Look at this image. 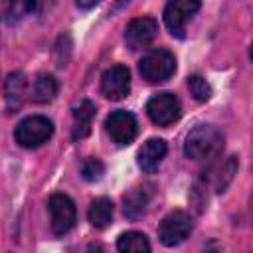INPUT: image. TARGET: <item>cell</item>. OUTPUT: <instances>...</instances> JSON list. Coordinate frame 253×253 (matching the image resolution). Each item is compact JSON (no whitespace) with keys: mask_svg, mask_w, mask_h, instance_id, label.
Masks as SVG:
<instances>
[{"mask_svg":"<svg viewBox=\"0 0 253 253\" xmlns=\"http://www.w3.org/2000/svg\"><path fill=\"white\" fill-rule=\"evenodd\" d=\"M93 117H95V105L89 99H83L73 109V130H71L73 140H81L91 132Z\"/></svg>","mask_w":253,"mask_h":253,"instance_id":"13","label":"cell"},{"mask_svg":"<svg viewBox=\"0 0 253 253\" xmlns=\"http://www.w3.org/2000/svg\"><path fill=\"white\" fill-rule=\"evenodd\" d=\"M130 91V71L125 65L109 67L101 77V93L111 101H121Z\"/></svg>","mask_w":253,"mask_h":253,"instance_id":"9","label":"cell"},{"mask_svg":"<svg viewBox=\"0 0 253 253\" xmlns=\"http://www.w3.org/2000/svg\"><path fill=\"white\" fill-rule=\"evenodd\" d=\"M202 253H223V249H221V245H219V243L210 241V243L204 247V251H202Z\"/></svg>","mask_w":253,"mask_h":253,"instance_id":"20","label":"cell"},{"mask_svg":"<svg viewBox=\"0 0 253 253\" xmlns=\"http://www.w3.org/2000/svg\"><path fill=\"white\" fill-rule=\"evenodd\" d=\"M200 10V2L196 0H172L164 8V24L170 30L174 38L186 36V24L188 20Z\"/></svg>","mask_w":253,"mask_h":253,"instance_id":"8","label":"cell"},{"mask_svg":"<svg viewBox=\"0 0 253 253\" xmlns=\"http://www.w3.org/2000/svg\"><path fill=\"white\" fill-rule=\"evenodd\" d=\"M190 231H192V217L182 210H174L162 217L158 225V239L166 247H176L190 235Z\"/></svg>","mask_w":253,"mask_h":253,"instance_id":"5","label":"cell"},{"mask_svg":"<svg viewBox=\"0 0 253 253\" xmlns=\"http://www.w3.org/2000/svg\"><path fill=\"white\" fill-rule=\"evenodd\" d=\"M138 71L148 83H164L176 71V57L168 49H152L138 61Z\"/></svg>","mask_w":253,"mask_h":253,"instance_id":"2","label":"cell"},{"mask_svg":"<svg viewBox=\"0 0 253 253\" xmlns=\"http://www.w3.org/2000/svg\"><path fill=\"white\" fill-rule=\"evenodd\" d=\"M158 34V22L150 16H142V18H134L126 30H125V42L128 45V49H142L146 47Z\"/></svg>","mask_w":253,"mask_h":253,"instance_id":"10","label":"cell"},{"mask_svg":"<svg viewBox=\"0 0 253 253\" xmlns=\"http://www.w3.org/2000/svg\"><path fill=\"white\" fill-rule=\"evenodd\" d=\"M119 253H152L150 243L140 231H126L117 239Z\"/></svg>","mask_w":253,"mask_h":253,"instance_id":"17","label":"cell"},{"mask_svg":"<svg viewBox=\"0 0 253 253\" xmlns=\"http://www.w3.org/2000/svg\"><path fill=\"white\" fill-rule=\"evenodd\" d=\"M57 79L49 73H40L34 79V87H32V99L36 103H49L55 95H57Z\"/></svg>","mask_w":253,"mask_h":253,"instance_id":"16","label":"cell"},{"mask_svg":"<svg viewBox=\"0 0 253 253\" xmlns=\"http://www.w3.org/2000/svg\"><path fill=\"white\" fill-rule=\"evenodd\" d=\"M148 200H150V192H148L146 188H132V190L123 198L125 215L130 217V219H138V217L146 211Z\"/></svg>","mask_w":253,"mask_h":253,"instance_id":"14","label":"cell"},{"mask_svg":"<svg viewBox=\"0 0 253 253\" xmlns=\"http://www.w3.org/2000/svg\"><path fill=\"white\" fill-rule=\"evenodd\" d=\"M188 87H190V91H192L196 101H208L211 97V87L202 75H192L188 79Z\"/></svg>","mask_w":253,"mask_h":253,"instance_id":"18","label":"cell"},{"mask_svg":"<svg viewBox=\"0 0 253 253\" xmlns=\"http://www.w3.org/2000/svg\"><path fill=\"white\" fill-rule=\"evenodd\" d=\"M93 6H97V0H93V2H77V8H93Z\"/></svg>","mask_w":253,"mask_h":253,"instance_id":"21","label":"cell"},{"mask_svg":"<svg viewBox=\"0 0 253 253\" xmlns=\"http://www.w3.org/2000/svg\"><path fill=\"white\" fill-rule=\"evenodd\" d=\"M182 105L174 93H156L146 103V115L156 126H168L180 119Z\"/></svg>","mask_w":253,"mask_h":253,"instance_id":"4","label":"cell"},{"mask_svg":"<svg viewBox=\"0 0 253 253\" xmlns=\"http://www.w3.org/2000/svg\"><path fill=\"white\" fill-rule=\"evenodd\" d=\"M103 174H105V166H103V162L99 158H87L83 162V166H81V176L87 182H95Z\"/></svg>","mask_w":253,"mask_h":253,"instance_id":"19","label":"cell"},{"mask_svg":"<svg viewBox=\"0 0 253 253\" xmlns=\"http://www.w3.org/2000/svg\"><path fill=\"white\" fill-rule=\"evenodd\" d=\"M87 217L93 227L103 229L113 221V202L109 198H95L89 206Z\"/></svg>","mask_w":253,"mask_h":253,"instance_id":"15","label":"cell"},{"mask_svg":"<svg viewBox=\"0 0 253 253\" xmlns=\"http://www.w3.org/2000/svg\"><path fill=\"white\" fill-rule=\"evenodd\" d=\"M105 128H107V134L111 136V140L115 144H130L136 134H138V123H136V117L128 111H113L107 121H105Z\"/></svg>","mask_w":253,"mask_h":253,"instance_id":"7","label":"cell"},{"mask_svg":"<svg viewBox=\"0 0 253 253\" xmlns=\"http://www.w3.org/2000/svg\"><path fill=\"white\" fill-rule=\"evenodd\" d=\"M223 148V134L213 125H198L194 126L184 142V154L190 160H211Z\"/></svg>","mask_w":253,"mask_h":253,"instance_id":"1","label":"cell"},{"mask_svg":"<svg viewBox=\"0 0 253 253\" xmlns=\"http://www.w3.org/2000/svg\"><path fill=\"white\" fill-rule=\"evenodd\" d=\"M51 134H53V123L42 115H32V117L22 119L14 130L16 142L24 148L42 146L43 142L51 138Z\"/></svg>","mask_w":253,"mask_h":253,"instance_id":"3","label":"cell"},{"mask_svg":"<svg viewBox=\"0 0 253 253\" xmlns=\"http://www.w3.org/2000/svg\"><path fill=\"white\" fill-rule=\"evenodd\" d=\"M4 95H6L8 113H14L22 107V103L28 95V79L22 71H14V73L8 75L6 85H4Z\"/></svg>","mask_w":253,"mask_h":253,"instance_id":"12","label":"cell"},{"mask_svg":"<svg viewBox=\"0 0 253 253\" xmlns=\"http://www.w3.org/2000/svg\"><path fill=\"white\" fill-rule=\"evenodd\" d=\"M166 150H168V146L162 138H148L140 146V150L136 154V162L146 174H154L158 170L162 158L166 156Z\"/></svg>","mask_w":253,"mask_h":253,"instance_id":"11","label":"cell"},{"mask_svg":"<svg viewBox=\"0 0 253 253\" xmlns=\"http://www.w3.org/2000/svg\"><path fill=\"white\" fill-rule=\"evenodd\" d=\"M47 210L51 215V231L55 235H65L73 229L77 221V210L69 196L65 194H51L47 202Z\"/></svg>","mask_w":253,"mask_h":253,"instance_id":"6","label":"cell"}]
</instances>
